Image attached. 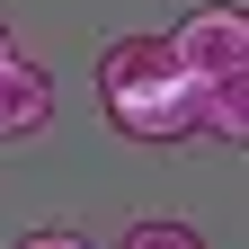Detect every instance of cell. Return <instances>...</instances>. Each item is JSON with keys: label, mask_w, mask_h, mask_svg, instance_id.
<instances>
[{"label": "cell", "mask_w": 249, "mask_h": 249, "mask_svg": "<svg viewBox=\"0 0 249 249\" xmlns=\"http://www.w3.org/2000/svg\"><path fill=\"white\" fill-rule=\"evenodd\" d=\"M205 134H213V142H231V151H249V71L205 80Z\"/></svg>", "instance_id": "4"}, {"label": "cell", "mask_w": 249, "mask_h": 249, "mask_svg": "<svg viewBox=\"0 0 249 249\" xmlns=\"http://www.w3.org/2000/svg\"><path fill=\"white\" fill-rule=\"evenodd\" d=\"M9 53H18V45H9V27H0V62H9Z\"/></svg>", "instance_id": "7"}, {"label": "cell", "mask_w": 249, "mask_h": 249, "mask_svg": "<svg viewBox=\"0 0 249 249\" xmlns=\"http://www.w3.org/2000/svg\"><path fill=\"white\" fill-rule=\"evenodd\" d=\"M98 98H107V124L134 142H187L205 134V80L178 62L169 36H116L98 53Z\"/></svg>", "instance_id": "1"}, {"label": "cell", "mask_w": 249, "mask_h": 249, "mask_svg": "<svg viewBox=\"0 0 249 249\" xmlns=\"http://www.w3.org/2000/svg\"><path fill=\"white\" fill-rule=\"evenodd\" d=\"M45 124H53V71L27 62V53H9L0 62V142H27Z\"/></svg>", "instance_id": "3"}, {"label": "cell", "mask_w": 249, "mask_h": 249, "mask_svg": "<svg viewBox=\"0 0 249 249\" xmlns=\"http://www.w3.org/2000/svg\"><path fill=\"white\" fill-rule=\"evenodd\" d=\"M169 45H178V62L196 80H231V71H249V9L240 0H196L169 27Z\"/></svg>", "instance_id": "2"}, {"label": "cell", "mask_w": 249, "mask_h": 249, "mask_svg": "<svg viewBox=\"0 0 249 249\" xmlns=\"http://www.w3.org/2000/svg\"><path fill=\"white\" fill-rule=\"evenodd\" d=\"M116 249H205V231H196V223H169V213H151V223H124Z\"/></svg>", "instance_id": "5"}, {"label": "cell", "mask_w": 249, "mask_h": 249, "mask_svg": "<svg viewBox=\"0 0 249 249\" xmlns=\"http://www.w3.org/2000/svg\"><path fill=\"white\" fill-rule=\"evenodd\" d=\"M9 249H98V240H80V231H27V240H9Z\"/></svg>", "instance_id": "6"}]
</instances>
